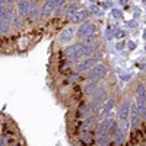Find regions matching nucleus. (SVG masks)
Wrapping results in <instances>:
<instances>
[{
  "instance_id": "obj_15",
  "label": "nucleus",
  "mask_w": 146,
  "mask_h": 146,
  "mask_svg": "<svg viewBox=\"0 0 146 146\" xmlns=\"http://www.w3.org/2000/svg\"><path fill=\"white\" fill-rule=\"evenodd\" d=\"M29 18H31V19H38V18H41V9L38 7V2H31Z\"/></svg>"
},
{
  "instance_id": "obj_3",
  "label": "nucleus",
  "mask_w": 146,
  "mask_h": 146,
  "mask_svg": "<svg viewBox=\"0 0 146 146\" xmlns=\"http://www.w3.org/2000/svg\"><path fill=\"white\" fill-rule=\"evenodd\" d=\"M135 94H136V102H135V104H136L139 113H140V115H142V113L145 111V108H146V85H145L143 82H139V83L136 85Z\"/></svg>"
},
{
  "instance_id": "obj_1",
  "label": "nucleus",
  "mask_w": 146,
  "mask_h": 146,
  "mask_svg": "<svg viewBox=\"0 0 146 146\" xmlns=\"http://www.w3.org/2000/svg\"><path fill=\"white\" fill-rule=\"evenodd\" d=\"M110 73L108 67L104 63H96L94 67H91L88 72L83 73V80H102Z\"/></svg>"
},
{
  "instance_id": "obj_23",
  "label": "nucleus",
  "mask_w": 146,
  "mask_h": 146,
  "mask_svg": "<svg viewBox=\"0 0 146 146\" xmlns=\"http://www.w3.org/2000/svg\"><path fill=\"white\" fill-rule=\"evenodd\" d=\"M142 120H145V121H146V108H145V111L142 113Z\"/></svg>"
},
{
  "instance_id": "obj_5",
  "label": "nucleus",
  "mask_w": 146,
  "mask_h": 146,
  "mask_svg": "<svg viewBox=\"0 0 146 146\" xmlns=\"http://www.w3.org/2000/svg\"><path fill=\"white\" fill-rule=\"evenodd\" d=\"M96 34V25L94 22H83L80 23V25L76 28V36L79 40H83V38H86V36L89 35H94Z\"/></svg>"
},
{
  "instance_id": "obj_9",
  "label": "nucleus",
  "mask_w": 146,
  "mask_h": 146,
  "mask_svg": "<svg viewBox=\"0 0 146 146\" xmlns=\"http://www.w3.org/2000/svg\"><path fill=\"white\" fill-rule=\"evenodd\" d=\"M76 36V27H66L62 32H60L58 35V42H62V44H69L73 41V38Z\"/></svg>"
},
{
  "instance_id": "obj_25",
  "label": "nucleus",
  "mask_w": 146,
  "mask_h": 146,
  "mask_svg": "<svg viewBox=\"0 0 146 146\" xmlns=\"http://www.w3.org/2000/svg\"><path fill=\"white\" fill-rule=\"evenodd\" d=\"M10 146H19V145L18 143H13V145H10Z\"/></svg>"
},
{
  "instance_id": "obj_16",
  "label": "nucleus",
  "mask_w": 146,
  "mask_h": 146,
  "mask_svg": "<svg viewBox=\"0 0 146 146\" xmlns=\"http://www.w3.org/2000/svg\"><path fill=\"white\" fill-rule=\"evenodd\" d=\"M115 105V98H110L108 101H105L102 104V110H101V115H107Z\"/></svg>"
},
{
  "instance_id": "obj_4",
  "label": "nucleus",
  "mask_w": 146,
  "mask_h": 146,
  "mask_svg": "<svg viewBox=\"0 0 146 146\" xmlns=\"http://www.w3.org/2000/svg\"><path fill=\"white\" fill-rule=\"evenodd\" d=\"M108 96V88L105 83H100L98 88L95 89V92L89 96V102L91 104H98V105H102Z\"/></svg>"
},
{
  "instance_id": "obj_19",
  "label": "nucleus",
  "mask_w": 146,
  "mask_h": 146,
  "mask_svg": "<svg viewBox=\"0 0 146 146\" xmlns=\"http://www.w3.org/2000/svg\"><path fill=\"white\" fill-rule=\"evenodd\" d=\"M89 12H92V13H95V15H96V13H98V12H100V10H98V7H95V6H92Z\"/></svg>"
},
{
  "instance_id": "obj_20",
  "label": "nucleus",
  "mask_w": 146,
  "mask_h": 146,
  "mask_svg": "<svg viewBox=\"0 0 146 146\" xmlns=\"http://www.w3.org/2000/svg\"><path fill=\"white\" fill-rule=\"evenodd\" d=\"M129 48H130V50H135V48H136V44H135V42H129Z\"/></svg>"
},
{
  "instance_id": "obj_7",
  "label": "nucleus",
  "mask_w": 146,
  "mask_h": 146,
  "mask_svg": "<svg viewBox=\"0 0 146 146\" xmlns=\"http://www.w3.org/2000/svg\"><path fill=\"white\" fill-rule=\"evenodd\" d=\"M130 127L131 129H139L143 123V120H142V115L139 113V110L136 107V104H130Z\"/></svg>"
},
{
  "instance_id": "obj_21",
  "label": "nucleus",
  "mask_w": 146,
  "mask_h": 146,
  "mask_svg": "<svg viewBox=\"0 0 146 146\" xmlns=\"http://www.w3.org/2000/svg\"><path fill=\"white\" fill-rule=\"evenodd\" d=\"M131 76L130 75H121V79H123V80H129Z\"/></svg>"
},
{
  "instance_id": "obj_11",
  "label": "nucleus",
  "mask_w": 146,
  "mask_h": 146,
  "mask_svg": "<svg viewBox=\"0 0 146 146\" xmlns=\"http://www.w3.org/2000/svg\"><path fill=\"white\" fill-rule=\"evenodd\" d=\"M57 0H45V3L41 7V18H48L54 13Z\"/></svg>"
},
{
  "instance_id": "obj_2",
  "label": "nucleus",
  "mask_w": 146,
  "mask_h": 146,
  "mask_svg": "<svg viewBox=\"0 0 146 146\" xmlns=\"http://www.w3.org/2000/svg\"><path fill=\"white\" fill-rule=\"evenodd\" d=\"M101 60L100 56H89V57H85V58H80L78 60V62L73 63V72H76V73H80V75H83L85 72H88L91 67H94L96 63H98Z\"/></svg>"
},
{
  "instance_id": "obj_8",
  "label": "nucleus",
  "mask_w": 146,
  "mask_h": 146,
  "mask_svg": "<svg viewBox=\"0 0 146 146\" xmlns=\"http://www.w3.org/2000/svg\"><path fill=\"white\" fill-rule=\"evenodd\" d=\"M100 83H101L100 80H83V82L79 85L80 94H82L83 96H91V95L95 92V89L98 88Z\"/></svg>"
},
{
  "instance_id": "obj_22",
  "label": "nucleus",
  "mask_w": 146,
  "mask_h": 146,
  "mask_svg": "<svg viewBox=\"0 0 146 146\" xmlns=\"http://www.w3.org/2000/svg\"><path fill=\"white\" fill-rule=\"evenodd\" d=\"M113 13H114V16H115V18H118V16H121V13H120V12H118V10H113Z\"/></svg>"
},
{
  "instance_id": "obj_10",
  "label": "nucleus",
  "mask_w": 146,
  "mask_h": 146,
  "mask_svg": "<svg viewBox=\"0 0 146 146\" xmlns=\"http://www.w3.org/2000/svg\"><path fill=\"white\" fill-rule=\"evenodd\" d=\"M89 115H94V114H92V105H91V102H89V101L80 102V104L78 105V108H76V117H78V120L86 118V117H89ZM78 120H76V121H78Z\"/></svg>"
},
{
  "instance_id": "obj_24",
  "label": "nucleus",
  "mask_w": 146,
  "mask_h": 146,
  "mask_svg": "<svg viewBox=\"0 0 146 146\" xmlns=\"http://www.w3.org/2000/svg\"><path fill=\"white\" fill-rule=\"evenodd\" d=\"M3 34V31H2V23H0V35Z\"/></svg>"
},
{
  "instance_id": "obj_18",
  "label": "nucleus",
  "mask_w": 146,
  "mask_h": 146,
  "mask_svg": "<svg viewBox=\"0 0 146 146\" xmlns=\"http://www.w3.org/2000/svg\"><path fill=\"white\" fill-rule=\"evenodd\" d=\"M7 145V137L3 136V137H0V146H6Z\"/></svg>"
},
{
  "instance_id": "obj_17",
  "label": "nucleus",
  "mask_w": 146,
  "mask_h": 146,
  "mask_svg": "<svg viewBox=\"0 0 146 146\" xmlns=\"http://www.w3.org/2000/svg\"><path fill=\"white\" fill-rule=\"evenodd\" d=\"M76 12H78V6H76V5L67 6V9H66V18H67V19H72L73 16L76 15Z\"/></svg>"
},
{
  "instance_id": "obj_6",
  "label": "nucleus",
  "mask_w": 146,
  "mask_h": 146,
  "mask_svg": "<svg viewBox=\"0 0 146 146\" xmlns=\"http://www.w3.org/2000/svg\"><path fill=\"white\" fill-rule=\"evenodd\" d=\"M78 142L80 146H92L95 143V130H83L78 133Z\"/></svg>"
},
{
  "instance_id": "obj_12",
  "label": "nucleus",
  "mask_w": 146,
  "mask_h": 146,
  "mask_svg": "<svg viewBox=\"0 0 146 146\" xmlns=\"http://www.w3.org/2000/svg\"><path fill=\"white\" fill-rule=\"evenodd\" d=\"M29 9H31V2L29 0H21V2L18 3V15L25 19L29 16Z\"/></svg>"
},
{
  "instance_id": "obj_13",
  "label": "nucleus",
  "mask_w": 146,
  "mask_h": 146,
  "mask_svg": "<svg viewBox=\"0 0 146 146\" xmlns=\"http://www.w3.org/2000/svg\"><path fill=\"white\" fill-rule=\"evenodd\" d=\"M91 15H89V10H86V9H83V10H78L76 12V15L73 16L70 21H72V23H83V22H86V19L89 18Z\"/></svg>"
},
{
  "instance_id": "obj_14",
  "label": "nucleus",
  "mask_w": 146,
  "mask_h": 146,
  "mask_svg": "<svg viewBox=\"0 0 146 146\" xmlns=\"http://www.w3.org/2000/svg\"><path fill=\"white\" fill-rule=\"evenodd\" d=\"M130 101H124L123 104L120 105V108H118V117H120V120H127L129 118V115H130Z\"/></svg>"
}]
</instances>
